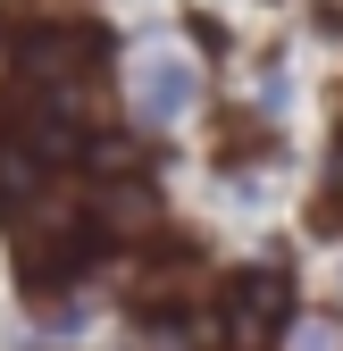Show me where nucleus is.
<instances>
[{
    "instance_id": "1",
    "label": "nucleus",
    "mask_w": 343,
    "mask_h": 351,
    "mask_svg": "<svg viewBox=\"0 0 343 351\" xmlns=\"http://www.w3.org/2000/svg\"><path fill=\"white\" fill-rule=\"evenodd\" d=\"M285 310H293V285H285L276 268H243L235 293H226V343H235V351H260V343L285 326Z\"/></svg>"
},
{
    "instance_id": "2",
    "label": "nucleus",
    "mask_w": 343,
    "mask_h": 351,
    "mask_svg": "<svg viewBox=\"0 0 343 351\" xmlns=\"http://www.w3.org/2000/svg\"><path fill=\"white\" fill-rule=\"evenodd\" d=\"M293 351H343V326H302V335H293Z\"/></svg>"
}]
</instances>
